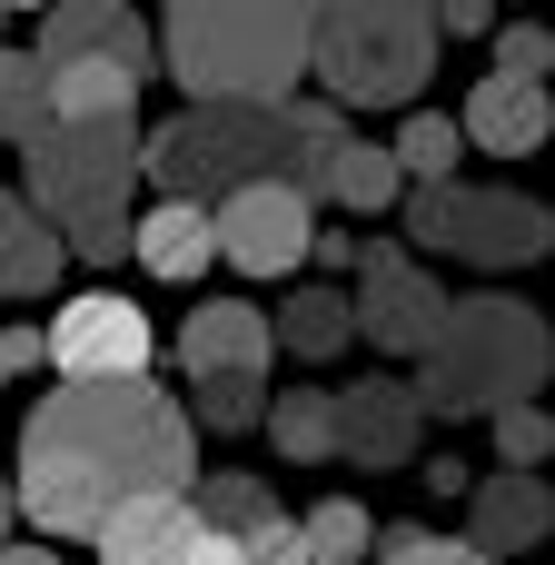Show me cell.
I'll use <instances>...</instances> for the list:
<instances>
[{"instance_id":"1","label":"cell","mask_w":555,"mask_h":565,"mask_svg":"<svg viewBox=\"0 0 555 565\" xmlns=\"http://www.w3.org/2000/svg\"><path fill=\"white\" fill-rule=\"evenodd\" d=\"M189 487H199L189 407H169L149 377H109V387H60L30 407L10 507L50 536H99L119 507L189 497Z\"/></svg>"},{"instance_id":"2","label":"cell","mask_w":555,"mask_h":565,"mask_svg":"<svg viewBox=\"0 0 555 565\" xmlns=\"http://www.w3.org/2000/svg\"><path fill=\"white\" fill-rule=\"evenodd\" d=\"M338 139L348 129H338L328 99H189L179 119H159L139 139V169L159 179V199H189V209H209V199H228L248 179H288L308 199Z\"/></svg>"},{"instance_id":"3","label":"cell","mask_w":555,"mask_h":565,"mask_svg":"<svg viewBox=\"0 0 555 565\" xmlns=\"http://www.w3.org/2000/svg\"><path fill=\"white\" fill-rule=\"evenodd\" d=\"M129 189H139V109H50L30 129V218L60 258H129Z\"/></svg>"},{"instance_id":"4","label":"cell","mask_w":555,"mask_h":565,"mask_svg":"<svg viewBox=\"0 0 555 565\" xmlns=\"http://www.w3.org/2000/svg\"><path fill=\"white\" fill-rule=\"evenodd\" d=\"M149 50L189 99H298L308 10L298 0H159Z\"/></svg>"},{"instance_id":"5","label":"cell","mask_w":555,"mask_h":565,"mask_svg":"<svg viewBox=\"0 0 555 565\" xmlns=\"http://www.w3.org/2000/svg\"><path fill=\"white\" fill-rule=\"evenodd\" d=\"M417 407L427 417H497L546 387V318L526 298H447L437 338L417 348Z\"/></svg>"},{"instance_id":"6","label":"cell","mask_w":555,"mask_h":565,"mask_svg":"<svg viewBox=\"0 0 555 565\" xmlns=\"http://www.w3.org/2000/svg\"><path fill=\"white\" fill-rule=\"evenodd\" d=\"M308 70L328 89V109H387L417 99L437 70V20L417 0H328L308 20Z\"/></svg>"},{"instance_id":"7","label":"cell","mask_w":555,"mask_h":565,"mask_svg":"<svg viewBox=\"0 0 555 565\" xmlns=\"http://www.w3.org/2000/svg\"><path fill=\"white\" fill-rule=\"evenodd\" d=\"M30 60L50 79V109H139L159 50H149V20L129 0H50Z\"/></svg>"},{"instance_id":"8","label":"cell","mask_w":555,"mask_h":565,"mask_svg":"<svg viewBox=\"0 0 555 565\" xmlns=\"http://www.w3.org/2000/svg\"><path fill=\"white\" fill-rule=\"evenodd\" d=\"M407 228H417V248L467 258V268H536V258H546V209H536L526 189H487V179H437V189H417Z\"/></svg>"},{"instance_id":"9","label":"cell","mask_w":555,"mask_h":565,"mask_svg":"<svg viewBox=\"0 0 555 565\" xmlns=\"http://www.w3.org/2000/svg\"><path fill=\"white\" fill-rule=\"evenodd\" d=\"M268 358H278V338H268V318H258L248 298H209V308L179 328V367H189L199 417H209L218 437L258 427V407H268Z\"/></svg>"},{"instance_id":"10","label":"cell","mask_w":555,"mask_h":565,"mask_svg":"<svg viewBox=\"0 0 555 565\" xmlns=\"http://www.w3.org/2000/svg\"><path fill=\"white\" fill-rule=\"evenodd\" d=\"M308 238H318V209L288 179H248V189L209 199V248L228 268H248V278H288L308 258Z\"/></svg>"},{"instance_id":"11","label":"cell","mask_w":555,"mask_h":565,"mask_svg":"<svg viewBox=\"0 0 555 565\" xmlns=\"http://www.w3.org/2000/svg\"><path fill=\"white\" fill-rule=\"evenodd\" d=\"M40 358L60 367V387H109V377H149V318L119 298V288H89L70 298L50 328H40Z\"/></svg>"},{"instance_id":"12","label":"cell","mask_w":555,"mask_h":565,"mask_svg":"<svg viewBox=\"0 0 555 565\" xmlns=\"http://www.w3.org/2000/svg\"><path fill=\"white\" fill-rule=\"evenodd\" d=\"M348 318H357V338H377L387 358H417V348L437 338V318H447V288H437L407 248L367 238V248H357V298H348Z\"/></svg>"},{"instance_id":"13","label":"cell","mask_w":555,"mask_h":565,"mask_svg":"<svg viewBox=\"0 0 555 565\" xmlns=\"http://www.w3.org/2000/svg\"><path fill=\"white\" fill-rule=\"evenodd\" d=\"M417 447H427V407H417L407 377L338 387V457H357V467H417Z\"/></svg>"},{"instance_id":"14","label":"cell","mask_w":555,"mask_h":565,"mask_svg":"<svg viewBox=\"0 0 555 565\" xmlns=\"http://www.w3.org/2000/svg\"><path fill=\"white\" fill-rule=\"evenodd\" d=\"M546 79H516V70H487L477 89H467V119H457V139H477V149H497V159H526V149H546Z\"/></svg>"},{"instance_id":"15","label":"cell","mask_w":555,"mask_h":565,"mask_svg":"<svg viewBox=\"0 0 555 565\" xmlns=\"http://www.w3.org/2000/svg\"><path fill=\"white\" fill-rule=\"evenodd\" d=\"M467 497H477V536H467V546H477V556L497 565V556H526V546H546V477H526V467H497V477H487V487H467Z\"/></svg>"},{"instance_id":"16","label":"cell","mask_w":555,"mask_h":565,"mask_svg":"<svg viewBox=\"0 0 555 565\" xmlns=\"http://www.w3.org/2000/svg\"><path fill=\"white\" fill-rule=\"evenodd\" d=\"M189 536H199V507H189V497H139V507H119L89 546L109 565H179Z\"/></svg>"},{"instance_id":"17","label":"cell","mask_w":555,"mask_h":565,"mask_svg":"<svg viewBox=\"0 0 555 565\" xmlns=\"http://www.w3.org/2000/svg\"><path fill=\"white\" fill-rule=\"evenodd\" d=\"M129 258L149 268V278H199L218 248H209V209H189V199H159L149 218H129Z\"/></svg>"},{"instance_id":"18","label":"cell","mask_w":555,"mask_h":565,"mask_svg":"<svg viewBox=\"0 0 555 565\" xmlns=\"http://www.w3.org/2000/svg\"><path fill=\"white\" fill-rule=\"evenodd\" d=\"M268 338H278L298 367H328V358H348V348H357V318H348V298H338V288H298V298L268 318Z\"/></svg>"},{"instance_id":"19","label":"cell","mask_w":555,"mask_h":565,"mask_svg":"<svg viewBox=\"0 0 555 565\" xmlns=\"http://www.w3.org/2000/svg\"><path fill=\"white\" fill-rule=\"evenodd\" d=\"M40 288H60V238L30 218L20 189H0V308L10 298H40Z\"/></svg>"},{"instance_id":"20","label":"cell","mask_w":555,"mask_h":565,"mask_svg":"<svg viewBox=\"0 0 555 565\" xmlns=\"http://www.w3.org/2000/svg\"><path fill=\"white\" fill-rule=\"evenodd\" d=\"M258 427H268L298 467H318V457H338V387H308V377H298L288 397L258 407Z\"/></svg>"},{"instance_id":"21","label":"cell","mask_w":555,"mask_h":565,"mask_svg":"<svg viewBox=\"0 0 555 565\" xmlns=\"http://www.w3.org/2000/svg\"><path fill=\"white\" fill-rule=\"evenodd\" d=\"M308 199H338V209H357V218H377V209L397 199V159H387V149H367V139H338Z\"/></svg>"},{"instance_id":"22","label":"cell","mask_w":555,"mask_h":565,"mask_svg":"<svg viewBox=\"0 0 555 565\" xmlns=\"http://www.w3.org/2000/svg\"><path fill=\"white\" fill-rule=\"evenodd\" d=\"M288 526H298V556L308 565H357L377 546V526H367L357 497H328V507H308V516H288Z\"/></svg>"},{"instance_id":"23","label":"cell","mask_w":555,"mask_h":565,"mask_svg":"<svg viewBox=\"0 0 555 565\" xmlns=\"http://www.w3.org/2000/svg\"><path fill=\"white\" fill-rule=\"evenodd\" d=\"M397 179H417V189H437V179H457V159H467V139H457V119L447 109H407V129H397Z\"/></svg>"},{"instance_id":"24","label":"cell","mask_w":555,"mask_h":565,"mask_svg":"<svg viewBox=\"0 0 555 565\" xmlns=\"http://www.w3.org/2000/svg\"><path fill=\"white\" fill-rule=\"evenodd\" d=\"M50 119V79H40V60L30 50H10L0 40V139H20L30 149V129Z\"/></svg>"},{"instance_id":"25","label":"cell","mask_w":555,"mask_h":565,"mask_svg":"<svg viewBox=\"0 0 555 565\" xmlns=\"http://www.w3.org/2000/svg\"><path fill=\"white\" fill-rule=\"evenodd\" d=\"M546 407H497V457H506V467H526V477H536V467H546Z\"/></svg>"},{"instance_id":"26","label":"cell","mask_w":555,"mask_h":565,"mask_svg":"<svg viewBox=\"0 0 555 565\" xmlns=\"http://www.w3.org/2000/svg\"><path fill=\"white\" fill-rule=\"evenodd\" d=\"M387 565H487L467 536H427V526H397L387 536Z\"/></svg>"},{"instance_id":"27","label":"cell","mask_w":555,"mask_h":565,"mask_svg":"<svg viewBox=\"0 0 555 565\" xmlns=\"http://www.w3.org/2000/svg\"><path fill=\"white\" fill-rule=\"evenodd\" d=\"M546 20H506V30H497V70H516V79H546Z\"/></svg>"},{"instance_id":"28","label":"cell","mask_w":555,"mask_h":565,"mask_svg":"<svg viewBox=\"0 0 555 565\" xmlns=\"http://www.w3.org/2000/svg\"><path fill=\"white\" fill-rule=\"evenodd\" d=\"M427 20H437V40H477V30H497V0H417Z\"/></svg>"},{"instance_id":"29","label":"cell","mask_w":555,"mask_h":565,"mask_svg":"<svg viewBox=\"0 0 555 565\" xmlns=\"http://www.w3.org/2000/svg\"><path fill=\"white\" fill-rule=\"evenodd\" d=\"M30 367H40V328H10V318H0V387L30 377Z\"/></svg>"},{"instance_id":"30","label":"cell","mask_w":555,"mask_h":565,"mask_svg":"<svg viewBox=\"0 0 555 565\" xmlns=\"http://www.w3.org/2000/svg\"><path fill=\"white\" fill-rule=\"evenodd\" d=\"M179 565H248V556H238V546H228L218 526H199V536H189V556H179Z\"/></svg>"},{"instance_id":"31","label":"cell","mask_w":555,"mask_h":565,"mask_svg":"<svg viewBox=\"0 0 555 565\" xmlns=\"http://www.w3.org/2000/svg\"><path fill=\"white\" fill-rule=\"evenodd\" d=\"M427 497H467V467L457 457H427Z\"/></svg>"},{"instance_id":"32","label":"cell","mask_w":555,"mask_h":565,"mask_svg":"<svg viewBox=\"0 0 555 565\" xmlns=\"http://www.w3.org/2000/svg\"><path fill=\"white\" fill-rule=\"evenodd\" d=\"M0 565H60V556H40V546H0Z\"/></svg>"},{"instance_id":"33","label":"cell","mask_w":555,"mask_h":565,"mask_svg":"<svg viewBox=\"0 0 555 565\" xmlns=\"http://www.w3.org/2000/svg\"><path fill=\"white\" fill-rule=\"evenodd\" d=\"M10 516H20V507H10V477H0V546H10Z\"/></svg>"},{"instance_id":"34","label":"cell","mask_w":555,"mask_h":565,"mask_svg":"<svg viewBox=\"0 0 555 565\" xmlns=\"http://www.w3.org/2000/svg\"><path fill=\"white\" fill-rule=\"evenodd\" d=\"M0 10H50V0H0Z\"/></svg>"},{"instance_id":"35","label":"cell","mask_w":555,"mask_h":565,"mask_svg":"<svg viewBox=\"0 0 555 565\" xmlns=\"http://www.w3.org/2000/svg\"><path fill=\"white\" fill-rule=\"evenodd\" d=\"M298 10H308V20H318V10H328V0H298Z\"/></svg>"},{"instance_id":"36","label":"cell","mask_w":555,"mask_h":565,"mask_svg":"<svg viewBox=\"0 0 555 565\" xmlns=\"http://www.w3.org/2000/svg\"><path fill=\"white\" fill-rule=\"evenodd\" d=\"M0 20H10V10H0Z\"/></svg>"}]
</instances>
